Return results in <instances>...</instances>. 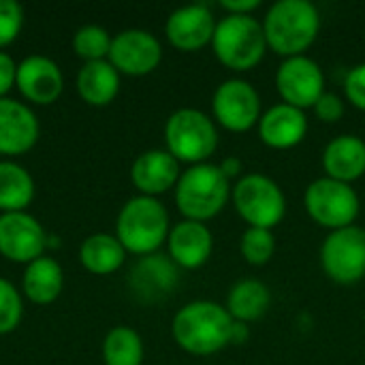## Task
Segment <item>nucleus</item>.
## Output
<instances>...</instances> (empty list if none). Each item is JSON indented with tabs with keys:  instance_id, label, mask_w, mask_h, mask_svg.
<instances>
[{
	"instance_id": "1",
	"label": "nucleus",
	"mask_w": 365,
	"mask_h": 365,
	"mask_svg": "<svg viewBox=\"0 0 365 365\" xmlns=\"http://www.w3.org/2000/svg\"><path fill=\"white\" fill-rule=\"evenodd\" d=\"M235 321L225 306L207 299H197L182 306L171 323L175 344L197 357L214 355L231 344Z\"/></svg>"
},
{
	"instance_id": "2",
	"label": "nucleus",
	"mask_w": 365,
	"mask_h": 365,
	"mask_svg": "<svg viewBox=\"0 0 365 365\" xmlns=\"http://www.w3.org/2000/svg\"><path fill=\"white\" fill-rule=\"evenodd\" d=\"M321 30L319 9L308 0H278L263 19L267 49L287 58L306 56Z\"/></svg>"
},
{
	"instance_id": "3",
	"label": "nucleus",
	"mask_w": 365,
	"mask_h": 365,
	"mask_svg": "<svg viewBox=\"0 0 365 365\" xmlns=\"http://www.w3.org/2000/svg\"><path fill=\"white\" fill-rule=\"evenodd\" d=\"M169 214L165 205L154 197H133L128 199L115 222V237L126 252L148 257L154 255L169 237Z\"/></svg>"
},
{
	"instance_id": "4",
	"label": "nucleus",
	"mask_w": 365,
	"mask_h": 365,
	"mask_svg": "<svg viewBox=\"0 0 365 365\" xmlns=\"http://www.w3.org/2000/svg\"><path fill=\"white\" fill-rule=\"evenodd\" d=\"M231 184L218 165L203 163L182 171L175 184V203L184 220L205 222L218 216L231 199Z\"/></svg>"
},
{
	"instance_id": "5",
	"label": "nucleus",
	"mask_w": 365,
	"mask_h": 365,
	"mask_svg": "<svg viewBox=\"0 0 365 365\" xmlns=\"http://www.w3.org/2000/svg\"><path fill=\"white\" fill-rule=\"evenodd\" d=\"M212 49L222 66L235 73L252 71L267 51L263 24L252 15H225L216 24Z\"/></svg>"
},
{
	"instance_id": "6",
	"label": "nucleus",
	"mask_w": 365,
	"mask_h": 365,
	"mask_svg": "<svg viewBox=\"0 0 365 365\" xmlns=\"http://www.w3.org/2000/svg\"><path fill=\"white\" fill-rule=\"evenodd\" d=\"M167 152L178 163L203 165L218 148V130L214 120L201 109L184 107L169 115L165 124Z\"/></svg>"
},
{
	"instance_id": "7",
	"label": "nucleus",
	"mask_w": 365,
	"mask_h": 365,
	"mask_svg": "<svg viewBox=\"0 0 365 365\" xmlns=\"http://www.w3.org/2000/svg\"><path fill=\"white\" fill-rule=\"evenodd\" d=\"M231 201L248 227L274 229L287 214V197L276 180L263 173H246L231 188Z\"/></svg>"
},
{
	"instance_id": "8",
	"label": "nucleus",
	"mask_w": 365,
	"mask_h": 365,
	"mask_svg": "<svg viewBox=\"0 0 365 365\" xmlns=\"http://www.w3.org/2000/svg\"><path fill=\"white\" fill-rule=\"evenodd\" d=\"M304 207L319 227L338 231L355 225L361 203L351 184L319 178L308 184L304 192Z\"/></svg>"
},
{
	"instance_id": "9",
	"label": "nucleus",
	"mask_w": 365,
	"mask_h": 365,
	"mask_svg": "<svg viewBox=\"0 0 365 365\" xmlns=\"http://www.w3.org/2000/svg\"><path fill=\"white\" fill-rule=\"evenodd\" d=\"M321 267L338 284H355L365 278V233L359 227L329 231L321 246Z\"/></svg>"
},
{
	"instance_id": "10",
	"label": "nucleus",
	"mask_w": 365,
	"mask_h": 365,
	"mask_svg": "<svg viewBox=\"0 0 365 365\" xmlns=\"http://www.w3.org/2000/svg\"><path fill=\"white\" fill-rule=\"evenodd\" d=\"M212 111L214 120L231 130V133H246L261 120V96L257 88L240 77L225 79L212 96Z\"/></svg>"
},
{
	"instance_id": "11",
	"label": "nucleus",
	"mask_w": 365,
	"mask_h": 365,
	"mask_svg": "<svg viewBox=\"0 0 365 365\" xmlns=\"http://www.w3.org/2000/svg\"><path fill=\"white\" fill-rule=\"evenodd\" d=\"M276 90L282 98V103L297 107V109H310L317 105V101L325 92V75L319 62H314L308 56H295L282 60L276 73Z\"/></svg>"
},
{
	"instance_id": "12",
	"label": "nucleus",
	"mask_w": 365,
	"mask_h": 365,
	"mask_svg": "<svg viewBox=\"0 0 365 365\" xmlns=\"http://www.w3.org/2000/svg\"><path fill=\"white\" fill-rule=\"evenodd\" d=\"M163 60L160 41L141 28H130L111 38L109 62L118 73L141 77L152 73Z\"/></svg>"
},
{
	"instance_id": "13",
	"label": "nucleus",
	"mask_w": 365,
	"mask_h": 365,
	"mask_svg": "<svg viewBox=\"0 0 365 365\" xmlns=\"http://www.w3.org/2000/svg\"><path fill=\"white\" fill-rule=\"evenodd\" d=\"M47 235L41 222L26 214L13 212L0 216V255L13 263H32L43 257Z\"/></svg>"
},
{
	"instance_id": "14",
	"label": "nucleus",
	"mask_w": 365,
	"mask_h": 365,
	"mask_svg": "<svg viewBox=\"0 0 365 365\" xmlns=\"http://www.w3.org/2000/svg\"><path fill=\"white\" fill-rule=\"evenodd\" d=\"M216 17L207 4H188L175 9L165 24V34L169 43L180 51H199L212 45Z\"/></svg>"
},
{
	"instance_id": "15",
	"label": "nucleus",
	"mask_w": 365,
	"mask_h": 365,
	"mask_svg": "<svg viewBox=\"0 0 365 365\" xmlns=\"http://www.w3.org/2000/svg\"><path fill=\"white\" fill-rule=\"evenodd\" d=\"M178 282H180L178 265L171 261V257L158 255V252L141 257L128 276L133 295L145 304H152L171 295Z\"/></svg>"
},
{
	"instance_id": "16",
	"label": "nucleus",
	"mask_w": 365,
	"mask_h": 365,
	"mask_svg": "<svg viewBox=\"0 0 365 365\" xmlns=\"http://www.w3.org/2000/svg\"><path fill=\"white\" fill-rule=\"evenodd\" d=\"M15 86L19 92L36 105L53 103L64 88L60 66L47 56H28L17 64Z\"/></svg>"
},
{
	"instance_id": "17",
	"label": "nucleus",
	"mask_w": 365,
	"mask_h": 365,
	"mask_svg": "<svg viewBox=\"0 0 365 365\" xmlns=\"http://www.w3.org/2000/svg\"><path fill=\"white\" fill-rule=\"evenodd\" d=\"M169 257L182 269H199L205 265L214 250V235L205 222L182 220L171 227L169 237Z\"/></svg>"
},
{
	"instance_id": "18",
	"label": "nucleus",
	"mask_w": 365,
	"mask_h": 365,
	"mask_svg": "<svg viewBox=\"0 0 365 365\" xmlns=\"http://www.w3.org/2000/svg\"><path fill=\"white\" fill-rule=\"evenodd\" d=\"M38 139V120L30 107L13 98H0V154L19 156Z\"/></svg>"
},
{
	"instance_id": "19",
	"label": "nucleus",
	"mask_w": 365,
	"mask_h": 365,
	"mask_svg": "<svg viewBox=\"0 0 365 365\" xmlns=\"http://www.w3.org/2000/svg\"><path fill=\"white\" fill-rule=\"evenodd\" d=\"M182 175L180 163L167 150H148L139 154L130 167V180L143 197H158L175 188Z\"/></svg>"
},
{
	"instance_id": "20",
	"label": "nucleus",
	"mask_w": 365,
	"mask_h": 365,
	"mask_svg": "<svg viewBox=\"0 0 365 365\" xmlns=\"http://www.w3.org/2000/svg\"><path fill=\"white\" fill-rule=\"evenodd\" d=\"M259 137L267 148L291 150L308 135V118L302 109L287 103L269 107L259 120Z\"/></svg>"
},
{
	"instance_id": "21",
	"label": "nucleus",
	"mask_w": 365,
	"mask_h": 365,
	"mask_svg": "<svg viewBox=\"0 0 365 365\" xmlns=\"http://www.w3.org/2000/svg\"><path fill=\"white\" fill-rule=\"evenodd\" d=\"M325 178L353 184L365 175V141L357 135H338L323 150Z\"/></svg>"
},
{
	"instance_id": "22",
	"label": "nucleus",
	"mask_w": 365,
	"mask_h": 365,
	"mask_svg": "<svg viewBox=\"0 0 365 365\" xmlns=\"http://www.w3.org/2000/svg\"><path fill=\"white\" fill-rule=\"evenodd\" d=\"M77 92L92 107L109 105L120 92V73L109 60L86 62L77 73Z\"/></svg>"
},
{
	"instance_id": "23",
	"label": "nucleus",
	"mask_w": 365,
	"mask_h": 365,
	"mask_svg": "<svg viewBox=\"0 0 365 365\" xmlns=\"http://www.w3.org/2000/svg\"><path fill=\"white\" fill-rule=\"evenodd\" d=\"M269 306H272V293H269L267 284H263L261 280H255V278L235 282L231 287V291L227 295V304H225L231 319L237 323H246V325L265 317Z\"/></svg>"
},
{
	"instance_id": "24",
	"label": "nucleus",
	"mask_w": 365,
	"mask_h": 365,
	"mask_svg": "<svg viewBox=\"0 0 365 365\" xmlns=\"http://www.w3.org/2000/svg\"><path fill=\"white\" fill-rule=\"evenodd\" d=\"M24 293L32 304L45 306L58 299L64 287V274L58 261L51 257H38L36 261L28 263L24 272Z\"/></svg>"
},
{
	"instance_id": "25",
	"label": "nucleus",
	"mask_w": 365,
	"mask_h": 365,
	"mask_svg": "<svg viewBox=\"0 0 365 365\" xmlns=\"http://www.w3.org/2000/svg\"><path fill=\"white\" fill-rule=\"evenodd\" d=\"M126 259V250L115 235L94 233L83 240L79 248V261L90 274L109 276L122 267Z\"/></svg>"
},
{
	"instance_id": "26",
	"label": "nucleus",
	"mask_w": 365,
	"mask_h": 365,
	"mask_svg": "<svg viewBox=\"0 0 365 365\" xmlns=\"http://www.w3.org/2000/svg\"><path fill=\"white\" fill-rule=\"evenodd\" d=\"M34 199L32 175L17 163L0 160V210L4 214L26 212Z\"/></svg>"
},
{
	"instance_id": "27",
	"label": "nucleus",
	"mask_w": 365,
	"mask_h": 365,
	"mask_svg": "<svg viewBox=\"0 0 365 365\" xmlns=\"http://www.w3.org/2000/svg\"><path fill=\"white\" fill-rule=\"evenodd\" d=\"M105 365H141L143 342L130 327H113L103 342Z\"/></svg>"
},
{
	"instance_id": "28",
	"label": "nucleus",
	"mask_w": 365,
	"mask_h": 365,
	"mask_svg": "<svg viewBox=\"0 0 365 365\" xmlns=\"http://www.w3.org/2000/svg\"><path fill=\"white\" fill-rule=\"evenodd\" d=\"M276 252V237L269 229L248 227L240 237V255L246 263L261 267L272 261Z\"/></svg>"
},
{
	"instance_id": "29",
	"label": "nucleus",
	"mask_w": 365,
	"mask_h": 365,
	"mask_svg": "<svg viewBox=\"0 0 365 365\" xmlns=\"http://www.w3.org/2000/svg\"><path fill=\"white\" fill-rule=\"evenodd\" d=\"M73 49L75 53L86 60V62H98L109 58V49H111V36L105 28L101 26H81L75 36H73Z\"/></svg>"
},
{
	"instance_id": "30",
	"label": "nucleus",
	"mask_w": 365,
	"mask_h": 365,
	"mask_svg": "<svg viewBox=\"0 0 365 365\" xmlns=\"http://www.w3.org/2000/svg\"><path fill=\"white\" fill-rule=\"evenodd\" d=\"M21 312H24V306H21L19 293L9 280L0 278V336L17 329L21 321Z\"/></svg>"
},
{
	"instance_id": "31",
	"label": "nucleus",
	"mask_w": 365,
	"mask_h": 365,
	"mask_svg": "<svg viewBox=\"0 0 365 365\" xmlns=\"http://www.w3.org/2000/svg\"><path fill=\"white\" fill-rule=\"evenodd\" d=\"M24 26V9L15 0H0V47L13 43Z\"/></svg>"
},
{
	"instance_id": "32",
	"label": "nucleus",
	"mask_w": 365,
	"mask_h": 365,
	"mask_svg": "<svg viewBox=\"0 0 365 365\" xmlns=\"http://www.w3.org/2000/svg\"><path fill=\"white\" fill-rule=\"evenodd\" d=\"M317 118L325 124H336L344 118L346 113V103L342 96L334 94V92H323V96L317 101V105L312 107Z\"/></svg>"
},
{
	"instance_id": "33",
	"label": "nucleus",
	"mask_w": 365,
	"mask_h": 365,
	"mask_svg": "<svg viewBox=\"0 0 365 365\" xmlns=\"http://www.w3.org/2000/svg\"><path fill=\"white\" fill-rule=\"evenodd\" d=\"M344 94L349 98V103L357 109L365 111V62L353 66L346 73L344 79Z\"/></svg>"
},
{
	"instance_id": "34",
	"label": "nucleus",
	"mask_w": 365,
	"mask_h": 365,
	"mask_svg": "<svg viewBox=\"0 0 365 365\" xmlns=\"http://www.w3.org/2000/svg\"><path fill=\"white\" fill-rule=\"evenodd\" d=\"M15 77H17V64L15 60L0 51V98H4V94L15 86Z\"/></svg>"
},
{
	"instance_id": "35",
	"label": "nucleus",
	"mask_w": 365,
	"mask_h": 365,
	"mask_svg": "<svg viewBox=\"0 0 365 365\" xmlns=\"http://www.w3.org/2000/svg\"><path fill=\"white\" fill-rule=\"evenodd\" d=\"M220 6L227 15H252L261 6V0H220Z\"/></svg>"
},
{
	"instance_id": "36",
	"label": "nucleus",
	"mask_w": 365,
	"mask_h": 365,
	"mask_svg": "<svg viewBox=\"0 0 365 365\" xmlns=\"http://www.w3.org/2000/svg\"><path fill=\"white\" fill-rule=\"evenodd\" d=\"M220 171L225 173V178L231 182L233 178H240L242 175V171H244V165H242V160L237 158V156H229V158H225L220 165Z\"/></svg>"
},
{
	"instance_id": "37",
	"label": "nucleus",
	"mask_w": 365,
	"mask_h": 365,
	"mask_svg": "<svg viewBox=\"0 0 365 365\" xmlns=\"http://www.w3.org/2000/svg\"><path fill=\"white\" fill-rule=\"evenodd\" d=\"M248 336H250L248 325H246V323H237V321H235V325H233V338H231V344H244V342L248 340Z\"/></svg>"
},
{
	"instance_id": "38",
	"label": "nucleus",
	"mask_w": 365,
	"mask_h": 365,
	"mask_svg": "<svg viewBox=\"0 0 365 365\" xmlns=\"http://www.w3.org/2000/svg\"><path fill=\"white\" fill-rule=\"evenodd\" d=\"M364 233H365V229H364Z\"/></svg>"
}]
</instances>
